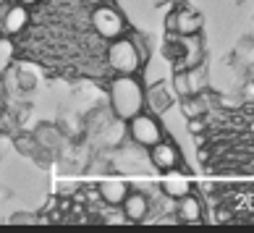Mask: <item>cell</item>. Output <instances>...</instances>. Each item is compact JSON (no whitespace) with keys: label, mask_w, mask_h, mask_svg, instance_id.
Here are the masks:
<instances>
[{"label":"cell","mask_w":254,"mask_h":233,"mask_svg":"<svg viewBox=\"0 0 254 233\" xmlns=\"http://www.w3.org/2000/svg\"><path fill=\"white\" fill-rule=\"evenodd\" d=\"M108 95H110L113 113L121 120H131L134 116L144 113L147 108V87L139 79V73H116Z\"/></svg>","instance_id":"obj_1"},{"label":"cell","mask_w":254,"mask_h":233,"mask_svg":"<svg viewBox=\"0 0 254 233\" xmlns=\"http://www.w3.org/2000/svg\"><path fill=\"white\" fill-rule=\"evenodd\" d=\"M105 58H108V68L113 73H142V68H144L142 50L134 42V37H126V34L108 42Z\"/></svg>","instance_id":"obj_2"},{"label":"cell","mask_w":254,"mask_h":233,"mask_svg":"<svg viewBox=\"0 0 254 233\" xmlns=\"http://www.w3.org/2000/svg\"><path fill=\"white\" fill-rule=\"evenodd\" d=\"M92 29H95L97 37H102L105 42H113L118 37L126 34V18L118 11L116 5H95L92 8Z\"/></svg>","instance_id":"obj_3"},{"label":"cell","mask_w":254,"mask_h":233,"mask_svg":"<svg viewBox=\"0 0 254 233\" xmlns=\"http://www.w3.org/2000/svg\"><path fill=\"white\" fill-rule=\"evenodd\" d=\"M126 134L131 136V142L144 147V150H152L157 142L165 139L163 123H160L152 113H139L131 120H126Z\"/></svg>","instance_id":"obj_4"},{"label":"cell","mask_w":254,"mask_h":233,"mask_svg":"<svg viewBox=\"0 0 254 233\" xmlns=\"http://www.w3.org/2000/svg\"><path fill=\"white\" fill-rule=\"evenodd\" d=\"M204 26V18L199 11H194V8L184 5V8H173L171 13L165 18V29L168 32H176L178 37H194L199 34Z\"/></svg>","instance_id":"obj_5"},{"label":"cell","mask_w":254,"mask_h":233,"mask_svg":"<svg viewBox=\"0 0 254 233\" xmlns=\"http://www.w3.org/2000/svg\"><path fill=\"white\" fill-rule=\"evenodd\" d=\"M29 5L18 3V0H13V3H3V11H0V34L5 37H18L24 34L26 29H29Z\"/></svg>","instance_id":"obj_6"},{"label":"cell","mask_w":254,"mask_h":233,"mask_svg":"<svg viewBox=\"0 0 254 233\" xmlns=\"http://www.w3.org/2000/svg\"><path fill=\"white\" fill-rule=\"evenodd\" d=\"M149 163H152L155 171L168 173V171H176V168L184 163V155H181V150L176 147V142H171V139H163V142H157L152 150H149Z\"/></svg>","instance_id":"obj_7"},{"label":"cell","mask_w":254,"mask_h":233,"mask_svg":"<svg viewBox=\"0 0 254 233\" xmlns=\"http://www.w3.org/2000/svg\"><path fill=\"white\" fill-rule=\"evenodd\" d=\"M160 191H163L168 199L178 202V199H184V197H189V194H194V181H191L186 173L168 171V173H163V178H160Z\"/></svg>","instance_id":"obj_8"},{"label":"cell","mask_w":254,"mask_h":233,"mask_svg":"<svg viewBox=\"0 0 254 233\" xmlns=\"http://www.w3.org/2000/svg\"><path fill=\"white\" fill-rule=\"evenodd\" d=\"M100 189V202H105L108 207H121L131 194V183L124 178H105L97 183Z\"/></svg>","instance_id":"obj_9"},{"label":"cell","mask_w":254,"mask_h":233,"mask_svg":"<svg viewBox=\"0 0 254 233\" xmlns=\"http://www.w3.org/2000/svg\"><path fill=\"white\" fill-rule=\"evenodd\" d=\"M121 210L126 212L128 223H144L149 218V210H152V202H149V197L144 191H136L131 189V194L126 197V202L121 204Z\"/></svg>","instance_id":"obj_10"},{"label":"cell","mask_w":254,"mask_h":233,"mask_svg":"<svg viewBox=\"0 0 254 233\" xmlns=\"http://www.w3.org/2000/svg\"><path fill=\"white\" fill-rule=\"evenodd\" d=\"M178 95L176 92H171V87H168L165 81H157L155 87H149L147 89V108L152 110V113H165L168 108L173 105V100H176Z\"/></svg>","instance_id":"obj_11"},{"label":"cell","mask_w":254,"mask_h":233,"mask_svg":"<svg viewBox=\"0 0 254 233\" xmlns=\"http://www.w3.org/2000/svg\"><path fill=\"white\" fill-rule=\"evenodd\" d=\"M176 212H178V218H181V223H189V226L202 223V215H204L202 202H199V197H194V194H189V197H184V199H178V202H176Z\"/></svg>","instance_id":"obj_12"},{"label":"cell","mask_w":254,"mask_h":233,"mask_svg":"<svg viewBox=\"0 0 254 233\" xmlns=\"http://www.w3.org/2000/svg\"><path fill=\"white\" fill-rule=\"evenodd\" d=\"M181 105H184V113H186V118H202V116L207 113V105L199 100V95L184 97V100H181Z\"/></svg>","instance_id":"obj_13"},{"label":"cell","mask_w":254,"mask_h":233,"mask_svg":"<svg viewBox=\"0 0 254 233\" xmlns=\"http://www.w3.org/2000/svg\"><path fill=\"white\" fill-rule=\"evenodd\" d=\"M173 89H176V95L178 97H191L194 92H191V81H189V71H176V76H173Z\"/></svg>","instance_id":"obj_14"},{"label":"cell","mask_w":254,"mask_h":233,"mask_svg":"<svg viewBox=\"0 0 254 233\" xmlns=\"http://www.w3.org/2000/svg\"><path fill=\"white\" fill-rule=\"evenodd\" d=\"M236 58H239L241 66H249V68H254V40H252V37H249V40L244 42V45H239Z\"/></svg>","instance_id":"obj_15"},{"label":"cell","mask_w":254,"mask_h":233,"mask_svg":"<svg viewBox=\"0 0 254 233\" xmlns=\"http://www.w3.org/2000/svg\"><path fill=\"white\" fill-rule=\"evenodd\" d=\"M13 37H5L3 34V40H0V66L8 68V63L13 60Z\"/></svg>","instance_id":"obj_16"},{"label":"cell","mask_w":254,"mask_h":233,"mask_svg":"<svg viewBox=\"0 0 254 233\" xmlns=\"http://www.w3.org/2000/svg\"><path fill=\"white\" fill-rule=\"evenodd\" d=\"M18 73V81H21V87L24 89H32L34 84H37V79H34V73H29L26 68H21V71H16Z\"/></svg>","instance_id":"obj_17"},{"label":"cell","mask_w":254,"mask_h":233,"mask_svg":"<svg viewBox=\"0 0 254 233\" xmlns=\"http://www.w3.org/2000/svg\"><path fill=\"white\" fill-rule=\"evenodd\" d=\"M241 97H244V102H247V105H254V79H249V81L241 87Z\"/></svg>","instance_id":"obj_18"},{"label":"cell","mask_w":254,"mask_h":233,"mask_svg":"<svg viewBox=\"0 0 254 233\" xmlns=\"http://www.w3.org/2000/svg\"><path fill=\"white\" fill-rule=\"evenodd\" d=\"M16 147H18L21 152H29V150H34L37 144H34V139H26V136H24V139H18V142H16Z\"/></svg>","instance_id":"obj_19"},{"label":"cell","mask_w":254,"mask_h":233,"mask_svg":"<svg viewBox=\"0 0 254 233\" xmlns=\"http://www.w3.org/2000/svg\"><path fill=\"white\" fill-rule=\"evenodd\" d=\"M215 220H218V223H228V220H231V210H228V207L215 210Z\"/></svg>","instance_id":"obj_20"},{"label":"cell","mask_w":254,"mask_h":233,"mask_svg":"<svg viewBox=\"0 0 254 233\" xmlns=\"http://www.w3.org/2000/svg\"><path fill=\"white\" fill-rule=\"evenodd\" d=\"M189 128H191V134H199L204 128V123H202V120H196V118H189Z\"/></svg>","instance_id":"obj_21"},{"label":"cell","mask_w":254,"mask_h":233,"mask_svg":"<svg viewBox=\"0 0 254 233\" xmlns=\"http://www.w3.org/2000/svg\"><path fill=\"white\" fill-rule=\"evenodd\" d=\"M11 223H21V226H26V223H34V218H32V215H24V212H21V215H13Z\"/></svg>","instance_id":"obj_22"},{"label":"cell","mask_w":254,"mask_h":233,"mask_svg":"<svg viewBox=\"0 0 254 233\" xmlns=\"http://www.w3.org/2000/svg\"><path fill=\"white\" fill-rule=\"evenodd\" d=\"M84 3H87V5H92V8H95V5H105V3H108V0H84Z\"/></svg>","instance_id":"obj_23"},{"label":"cell","mask_w":254,"mask_h":233,"mask_svg":"<svg viewBox=\"0 0 254 233\" xmlns=\"http://www.w3.org/2000/svg\"><path fill=\"white\" fill-rule=\"evenodd\" d=\"M18 3H24V5H29V8H32V5H40L42 0H18Z\"/></svg>","instance_id":"obj_24"},{"label":"cell","mask_w":254,"mask_h":233,"mask_svg":"<svg viewBox=\"0 0 254 233\" xmlns=\"http://www.w3.org/2000/svg\"><path fill=\"white\" fill-rule=\"evenodd\" d=\"M173 5L176 8H184V5H189V0H173Z\"/></svg>","instance_id":"obj_25"},{"label":"cell","mask_w":254,"mask_h":233,"mask_svg":"<svg viewBox=\"0 0 254 233\" xmlns=\"http://www.w3.org/2000/svg\"><path fill=\"white\" fill-rule=\"evenodd\" d=\"M249 131H252V134H254V123H252V126H249Z\"/></svg>","instance_id":"obj_26"},{"label":"cell","mask_w":254,"mask_h":233,"mask_svg":"<svg viewBox=\"0 0 254 233\" xmlns=\"http://www.w3.org/2000/svg\"><path fill=\"white\" fill-rule=\"evenodd\" d=\"M155 3H165V0H155ZM171 3H173V0H171Z\"/></svg>","instance_id":"obj_27"},{"label":"cell","mask_w":254,"mask_h":233,"mask_svg":"<svg viewBox=\"0 0 254 233\" xmlns=\"http://www.w3.org/2000/svg\"><path fill=\"white\" fill-rule=\"evenodd\" d=\"M252 40H254V32H252Z\"/></svg>","instance_id":"obj_28"}]
</instances>
